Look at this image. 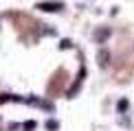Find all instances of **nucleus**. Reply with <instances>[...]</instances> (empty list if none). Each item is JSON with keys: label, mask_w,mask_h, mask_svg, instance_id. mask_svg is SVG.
Instances as JSON below:
<instances>
[{"label": "nucleus", "mask_w": 134, "mask_h": 131, "mask_svg": "<svg viewBox=\"0 0 134 131\" xmlns=\"http://www.w3.org/2000/svg\"><path fill=\"white\" fill-rule=\"evenodd\" d=\"M99 66H108V53L105 50L99 53Z\"/></svg>", "instance_id": "20e7f679"}, {"label": "nucleus", "mask_w": 134, "mask_h": 131, "mask_svg": "<svg viewBox=\"0 0 134 131\" xmlns=\"http://www.w3.org/2000/svg\"><path fill=\"white\" fill-rule=\"evenodd\" d=\"M108 35H110V31H108V29L97 31V33H94V40H97V42H105V40H108Z\"/></svg>", "instance_id": "7ed1b4c3"}, {"label": "nucleus", "mask_w": 134, "mask_h": 131, "mask_svg": "<svg viewBox=\"0 0 134 131\" xmlns=\"http://www.w3.org/2000/svg\"><path fill=\"white\" fill-rule=\"evenodd\" d=\"M59 46H62V48H70V46H72V44H70V40H64L62 44H59Z\"/></svg>", "instance_id": "423d86ee"}, {"label": "nucleus", "mask_w": 134, "mask_h": 131, "mask_svg": "<svg viewBox=\"0 0 134 131\" xmlns=\"http://www.w3.org/2000/svg\"><path fill=\"white\" fill-rule=\"evenodd\" d=\"M40 11H51V13H55V11H62L64 9V2H37V7Z\"/></svg>", "instance_id": "f03ea898"}, {"label": "nucleus", "mask_w": 134, "mask_h": 131, "mask_svg": "<svg viewBox=\"0 0 134 131\" xmlns=\"http://www.w3.org/2000/svg\"><path fill=\"white\" fill-rule=\"evenodd\" d=\"M46 129H57V122H55V120H51V122H46Z\"/></svg>", "instance_id": "39448f33"}, {"label": "nucleus", "mask_w": 134, "mask_h": 131, "mask_svg": "<svg viewBox=\"0 0 134 131\" xmlns=\"http://www.w3.org/2000/svg\"><path fill=\"white\" fill-rule=\"evenodd\" d=\"M66 79H68V72L59 68L57 72L53 74L51 83H48V94H59V92H62V87H64V83H66Z\"/></svg>", "instance_id": "f257e3e1"}]
</instances>
